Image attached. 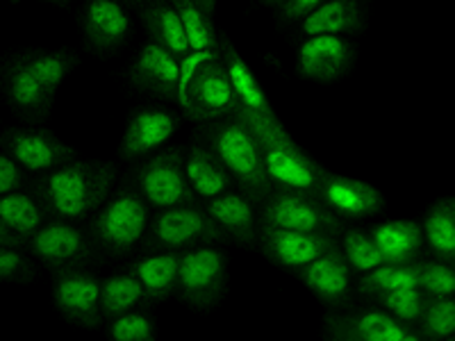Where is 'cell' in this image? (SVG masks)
Here are the masks:
<instances>
[{"instance_id": "1", "label": "cell", "mask_w": 455, "mask_h": 341, "mask_svg": "<svg viewBox=\"0 0 455 341\" xmlns=\"http://www.w3.org/2000/svg\"><path fill=\"white\" fill-rule=\"evenodd\" d=\"M119 170L108 160H76L46 170L32 182V194L48 218L84 221L105 202Z\"/></svg>"}, {"instance_id": "2", "label": "cell", "mask_w": 455, "mask_h": 341, "mask_svg": "<svg viewBox=\"0 0 455 341\" xmlns=\"http://www.w3.org/2000/svg\"><path fill=\"white\" fill-rule=\"evenodd\" d=\"M233 114L246 123V128L258 139L264 173L274 189L303 194L316 192L326 169L291 139L278 116H262L242 107H235Z\"/></svg>"}, {"instance_id": "3", "label": "cell", "mask_w": 455, "mask_h": 341, "mask_svg": "<svg viewBox=\"0 0 455 341\" xmlns=\"http://www.w3.org/2000/svg\"><path fill=\"white\" fill-rule=\"evenodd\" d=\"M196 141L221 162L228 176L239 185V192L251 198L255 205L269 196L274 186L264 173L258 139L235 114L201 123Z\"/></svg>"}, {"instance_id": "4", "label": "cell", "mask_w": 455, "mask_h": 341, "mask_svg": "<svg viewBox=\"0 0 455 341\" xmlns=\"http://www.w3.org/2000/svg\"><path fill=\"white\" fill-rule=\"evenodd\" d=\"M150 221V207L132 186H121L109 194L103 205L92 214L89 237L93 246L112 258H121L137 249Z\"/></svg>"}, {"instance_id": "5", "label": "cell", "mask_w": 455, "mask_h": 341, "mask_svg": "<svg viewBox=\"0 0 455 341\" xmlns=\"http://www.w3.org/2000/svg\"><path fill=\"white\" fill-rule=\"evenodd\" d=\"M230 242L221 227L207 217L198 202L173 205L157 210L156 217H150L146 234L141 239L144 249L148 250H176L182 253L187 249L201 246V243H223Z\"/></svg>"}, {"instance_id": "6", "label": "cell", "mask_w": 455, "mask_h": 341, "mask_svg": "<svg viewBox=\"0 0 455 341\" xmlns=\"http://www.w3.org/2000/svg\"><path fill=\"white\" fill-rule=\"evenodd\" d=\"M258 226L283 227L296 233L326 234L337 239L344 230V223L332 214L315 194L271 189L269 196L258 202Z\"/></svg>"}, {"instance_id": "7", "label": "cell", "mask_w": 455, "mask_h": 341, "mask_svg": "<svg viewBox=\"0 0 455 341\" xmlns=\"http://www.w3.org/2000/svg\"><path fill=\"white\" fill-rule=\"evenodd\" d=\"M228 291V255L217 243H201L180 253L176 294L196 310L217 307Z\"/></svg>"}, {"instance_id": "8", "label": "cell", "mask_w": 455, "mask_h": 341, "mask_svg": "<svg viewBox=\"0 0 455 341\" xmlns=\"http://www.w3.org/2000/svg\"><path fill=\"white\" fill-rule=\"evenodd\" d=\"M130 186L148 202L150 210L198 202L185 178L180 148L162 150V153H156L153 157L141 162L130 173Z\"/></svg>"}, {"instance_id": "9", "label": "cell", "mask_w": 455, "mask_h": 341, "mask_svg": "<svg viewBox=\"0 0 455 341\" xmlns=\"http://www.w3.org/2000/svg\"><path fill=\"white\" fill-rule=\"evenodd\" d=\"M26 249L32 258L39 259L51 271L80 269L96 259V246L89 233L64 218L44 221L42 227L26 243Z\"/></svg>"}, {"instance_id": "10", "label": "cell", "mask_w": 455, "mask_h": 341, "mask_svg": "<svg viewBox=\"0 0 455 341\" xmlns=\"http://www.w3.org/2000/svg\"><path fill=\"white\" fill-rule=\"evenodd\" d=\"M178 105L182 107L187 119L196 121V123H207V121L221 119V116L235 112L237 99H235L233 84L228 80L221 55L210 57L194 71Z\"/></svg>"}, {"instance_id": "11", "label": "cell", "mask_w": 455, "mask_h": 341, "mask_svg": "<svg viewBox=\"0 0 455 341\" xmlns=\"http://www.w3.org/2000/svg\"><path fill=\"white\" fill-rule=\"evenodd\" d=\"M323 337L331 341H421L412 326L394 319L383 307L328 312Z\"/></svg>"}, {"instance_id": "12", "label": "cell", "mask_w": 455, "mask_h": 341, "mask_svg": "<svg viewBox=\"0 0 455 341\" xmlns=\"http://www.w3.org/2000/svg\"><path fill=\"white\" fill-rule=\"evenodd\" d=\"M0 148L28 173H46L78 157V150L48 128H10L0 135Z\"/></svg>"}, {"instance_id": "13", "label": "cell", "mask_w": 455, "mask_h": 341, "mask_svg": "<svg viewBox=\"0 0 455 341\" xmlns=\"http://www.w3.org/2000/svg\"><path fill=\"white\" fill-rule=\"evenodd\" d=\"M52 303L57 312L73 326L93 330L103 323L100 314V280L87 271L62 269L52 271Z\"/></svg>"}, {"instance_id": "14", "label": "cell", "mask_w": 455, "mask_h": 341, "mask_svg": "<svg viewBox=\"0 0 455 341\" xmlns=\"http://www.w3.org/2000/svg\"><path fill=\"white\" fill-rule=\"evenodd\" d=\"M357 59V48L347 36L315 35L307 36L296 52V71L312 83H335L344 78Z\"/></svg>"}, {"instance_id": "15", "label": "cell", "mask_w": 455, "mask_h": 341, "mask_svg": "<svg viewBox=\"0 0 455 341\" xmlns=\"http://www.w3.org/2000/svg\"><path fill=\"white\" fill-rule=\"evenodd\" d=\"M300 282L331 310H347L353 305V271L341 255L339 243L296 271Z\"/></svg>"}, {"instance_id": "16", "label": "cell", "mask_w": 455, "mask_h": 341, "mask_svg": "<svg viewBox=\"0 0 455 341\" xmlns=\"http://www.w3.org/2000/svg\"><path fill=\"white\" fill-rule=\"evenodd\" d=\"M315 196L339 218H367L385 210V196L380 189L357 178L337 176L331 170L323 173Z\"/></svg>"}, {"instance_id": "17", "label": "cell", "mask_w": 455, "mask_h": 341, "mask_svg": "<svg viewBox=\"0 0 455 341\" xmlns=\"http://www.w3.org/2000/svg\"><path fill=\"white\" fill-rule=\"evenodd\" d=\"M337 239L326 234L296 233V230H283V227L258 226V246L264 258L284 271H299L312 259L332 249Z\"/></svg>"}, {"instance_id": "18", "label": "cell", "mask_w": 455, "mask_h": 341, "mask_svg": "<svg viewBox=\"0 0 455 341\" xmlns=\"http://www.w3.org/2000/svg\"><path fill=\"white\" fill-rule=\"evenodd\" d=\"M80 26L84 44L96 55L116 52L132 32V21L119 0H87Z\"/></svg>"}, {"instance_id": "19", "label": "cell", "mask_w": 455, "mask_h": 341, "mask_svg": "<svg viewBox=\"0 0 455 341\" xmlns=\"http://www.w3.org/2000/svg\"><path fill=\"white\" fill-rule=\"evenodd\" d=\"M180 119L169 109L141 107L130 116L125 132L121 137L119 155L124 160H141V157L156 153L171 137L176 135Z\"/></svg>"}, {"instance_id": "20", "label": "cell", "mask_w": 455, "mask_h": 341, "mask_svg": "<svg viewBox=\"0 0 455 341\" xmlns=\"http://www.w3.org/2000/svg\"><path fill=\"white\" fill-rule=\"evenodd\" d=\"M178 75H180V59H176L156 42L144 44L130 67V83L140 91L173 103L178 100Z\"/></svg>"}, {"instance_id": "21", "label": "cell", "mask_w": 455, "mask_h": 341, "mask_svg": "<svg viewBox=\"0 0 455 341\" xmlns=\"http://www.w3.org/2000/svg\"><path fill=\"white\" fill-rule=\"evenodd\" d=\"M46 212L28 192H10L0 196V246L26 249L32 234L46 221Z\"/></svg>"}, {"instance_id": "22", "label": "cell", "mask_w": 455, "mask_h": 341, "mask_svg": "<svg viewBox=\"0 0 455 341\" xmlns=\"http://www.w3.org/2000/svg\"><path fill=\"white\" fill-rule=\"evenodd\" d=\"M203 210L212 218L228 239L242 243V246H255L258 243V212L255 202L243 196L242 192H226L205 201Z\"/></svg>"}, {"instance_id": "23", "label": "cell", "mask_w": 455, "mask_h": 341, "mask_svg": "<svg viewBox=\"0 0 455 341\" xmlns=\"http://www.w3.org/2000/svg\"><path fill=\"white\" fill-rule=\"evenodd\" d=\"M219 55H221L223 67H226L228 80L233 84L237 107L262 114V116H278L275 109L271 107L269 96L264 93V87L259 84L253 68H251L249 62L239 55L237 48L233 46V42H230L226 35L219 36Z\"/></svg>"}, {"instance_id": "24", "label": "cell", "mask_w": 455, "mask_h": 341, "mask_svg": "<svg viewBox=\"0 0 455 341\" xmlns=\"http://www.w3.org/2000/svg\"><path fill=\"white\" fill-rule=\"evenodd\" d=\"M367 26V12L360 0H323L300 21V32L315 35H360Z\"/></svg>"}, {"instance_id": "25", "label": "cell", "mask_w": 455, "mask_h": 341, "mask_svg": "<svg viewBox=\"0 0 455 341\" xmlns=\"http://www.w3.org/2000/svg\"><path fill=\"white\" fill-rule=\"evenodd\" d=\"M376 249L385 264H412L424 253V234L421 226L410 218L378 223L369 230Z\"/></svg>"}, {"instance_id": "26", "label": "cell", "mask_w": 455, "mask_h": 341, "mask_svg": "<svg viewBox=\"0 0 455 341\" xmlns=\"http://www.w3.org/2000/svg\"><path fill=\"white\" fill-rule=\"evenodd\" d=\"M182 166H185V178L189 182V189H192L198 201H210V198L221 196V194L233 189V178L228 176V170L223 169L221 162L198 141H194L182 153Z\"/></svg>"}, {"instance_id": "27", "label": "cell", "mask_w": 455, "mask_h": 341, "mask_svg": "<svg viewBox=\"0 0 455 341\" xmlns=\"http://www.w3.org/2000/svg\"><path fill=\"white\" fill-rule=\"evenodd\" d=\"M178 264H180V253L176 250H150V255L130 264L128 274L135 275L146 298L156 303L176 294Z\"/></svg>"}, {"instance_id": "28", "label": "cell", "mask_w": 455, "mask_h": 341, "mask_svg": "<svg viewBox=\"0 0 455 341\" xmlns=\"http://www.w3.org/2000/svg\"><path fill=\"white\" fill-rule=\"evenodd\" d=\"M3 84H5L7 100H10L12 107L23 114V116H28V119H44L51 112L52 103H55L51 93L32 78L30 73L19 64L16 57H12L7 62Z\"/></svg>"}, {"instance_id": "29", "label": "cell", "mask_w": 455, "mask_h": 341, "mask_svg": "<svg viewBox=\"0 0 455 341\" xmlns=\"http://www.w3.org/2000/svg\"><path fill=\"white\" fill-rule=\"evenodd\" d=\"M141 21H144L146 32L150 42H156L164 51H169L176 59H182L187 52L192 51L187 42L185 28L178 19L176 10L171 7L169 0H148L141 7Z\"/></svg>"}, {"instance_id": "30", "label": "cell", "mask_w": 455, "mask_h": 341, "mask_svg": "<svg viewBox=\"0 0 455 341\" xmlns=\"http://www.w3.org/2000/svg\"><path fill=\"white\" fill-rule=\"evenodd\" d=\"M421 226L424 234V249L430 250L435 259L455 262V198H437L426 210Z\"/></svg>"}, {"instance_id": "31", "label": "cell", "mask_w": 455, "mask_h": 341, "mask_svg": "<svg viewBox=\"0 0 455 341\" xmlns=\"http://www.w3.org/2000/svg\"><path fill=\"white\" fill-rule=\"evenodd\" d=\"M23 68L30 73L36 83L42 84L52 99L57 96L64 80L71 75V71L78 67V57L68 51H26L14 55Z\"/></svg>"}, {"instance_id": "32", "label": "cell", "mask_w": 455, "mask_h": 341, "mask_svg": "<svg viewBox=\"0 0 455 341\" xmlns=\"http://www.w3.org/2000/svg\"><path fill=\"white\" fill-rule=\"evenodd\" d=\"M148 303L150 300L146 298L141 284L128 271L100 280V314H103V321H112L119 314L148 305Z\"/></svg>"}, {"instance_id": "33", "label": "cell", "mask_w": 455, "mask_h": 341, "mask_svg": "<svg viewBox=\"0 0 455 341\" xmlns=\"http://www.w3.org/2000/svg\"><path fill=\"white\" fill-rule=\"evenodd\" d=\"M405 287H417V262L412 264H380L376 269L360 274L355 289L357 294L376 298L380 294H387L394 289H405Z\"/></svg>"}, {"instance_id": "34", "label": "cell", "mask_w": 455, "mask_h": 341, "mask_svg": "<svg viewBox=\"0 0 455 341\" xmlns=\"http://www.w3.org/2000/svg\"><path fill=\"white\" fill-rule=\"evenodd\" d=\"M421 341H453L455 339V300L453 296H428L419 321L414 326Z\"/></svg>"}, {"instance_id": "35", "label": "cell", "mask_w": 455, "mask_h": 341, "mask_svg": "<svg viewBox=\"0 0 455 341\" xmlns=\"http://www.w3.org/2000/svg\"><path fill=\"white\" fill-rule=\"evenodd\" d=\"M169 3L185 28L192 51H219V35L214 30L212 16L205 14L194 0H169Z\"/></svg>"}, {"instance_id": "36", "label": "cell", "mask_w": 455, "mask_h": 341, "mask_svg": "<svg viewBox=\"0 0 455 341\" xmlns=\"http://www.w3.org/2000/svg\"><path fill=\"white\" fill-rule=\"evenodd\" d=\"M341 255L347 259V264L351 266L353 274H367V271L376 269L383 264L380 258V250L376 249L371 234L363 227H351V230H341Z\"/></svg>"}, {"instance_id": "37", "label": "cell", "mask_w": 455, "mask_h": 341, "mask_svg": "<svg viewBox=\"0 0 455 341\" xmlns=\"http://www.w3.org/2000/svg\"><path fill=\"white\" fill-rule=\"evenodd\" d=\"M378 307H383L385 312L398 319L405 326H417L421 310H424L428 296L419 289V287H405V289H394L387 294H380L373 298Z\"/></svg>"}, {"instance_id": "38", "label": "cell", "mask_w": 455, "mask_h": 341, "mask_svg": "<svg viewBox=\"0 0 455 341\" xmlns=\"http://www.w3.org/2000/svg\"><path fill=\"white\" fill-rule=\"evenodd\" d=\"M109 339L112 341H156L157 326L153 316L141 312V307L119 314L109 321Z\"/></svg>"}, {"instance_id": "39", "label": "cell", "mask_w": 455, "mask_h": 341, "mask_svg": "<svg viewBox=\"0 0 455 341\" xmlns=\"http://www.w3.org/2000/svg\"><path fill=\"white\" fill-rule=\"evenodd\" d=\"M417 287L426 296H453L455 271L453 264L442 259H417Z\"/></svg>"}, {"instance_id": "40", "label": "cell", "mask_w": 455, "mask_h": 341, "mask_svg": "<svg viewBox=\"0 0 455 341\" xmlns=\"http://www.w3.org/2000/svg\"><path fill=\"white\" fill-rule=\"evenodd\" d=\"M35 278V262L21 249L0 246V282H30Z\"/></svg>"}, {"instance_id": "41", "label": "cell", "mask_w": 455, "mask_h": 341, "mask_svg": "<svg viewBox=\"0 0 455 341\" xmlns=\"http://www.w3.org/2000/svg\"><path fill=\"white\" fill-rule=\"evenodd\" d=\"M23 185H26V170L0 148V196L19 192V189H23Z\"/></svg>"}, {"instance_id": "42", "label": "cell", "mask_w": 455, "mask_h": 341, "mask_svg": "<svg viewBox=\"0 0 455 341\" xmlns=\"http://www.w3.org/2000/svg\"><path fill=\"white\" fill-rule=\"evenodd\" d=\"M323 0H284L280 5V16L284 21H303L310 12H315Z\"/></svg>"}, {"instance_id": "43", "label": "cell", "mask_w": 455, "mask_h": 341, "mask_svg": "<svg viewBox=\"0 0 455 341\" xmlns=\"http://www.w3.org/2000/svg\"><path fill=\"white\" fill-rule=\"evenodd\" d=\"M194 3H196V5L201 7V10L205 12V14H210V16H212L214 10H217V0H194Z\"/></svg>"}, {"instance_id": "44", "label": "cell", "mask_w": 455, "mask_h": 341, "mask_svg": "<svg viewBox=\"0 0 455 341\" xmlns=\"http://www.w3.org/2000/svg\"><path fill=\"white\" fill-rule=\"evenodd\" d=\"M14 3H21V0H14ZM44 3H51V5H57V7H67L71 0H44Z\"/></svg>"}, {"instance_id": "45", "label": "cell", "mask_w": 455, "mask_h": 341, "mask_svg": "<svg viewBox=\"0 0 455 341\" xmlns=\"http://www.w3.org/2000/svg\"><path fill=\"white\" fill-rule=\"evenodd\" d=\"M262 3H267V5H283V3H284V0H262Z\"/></svg>"}, {"instance_id": "46", "label": "cell", "mask_w": 455, "mask_h": 341, "mask_svg": "<svg viewBox=\"0 0 455 341\" xmlns=\"http://www.w3.org/2000/svg\"><path fill=\"white\" fill-rule=\"evenodd\" d=\"M128 3H132V5H144V3H148V0H128Z\"/></svg>"}]
</instances>
